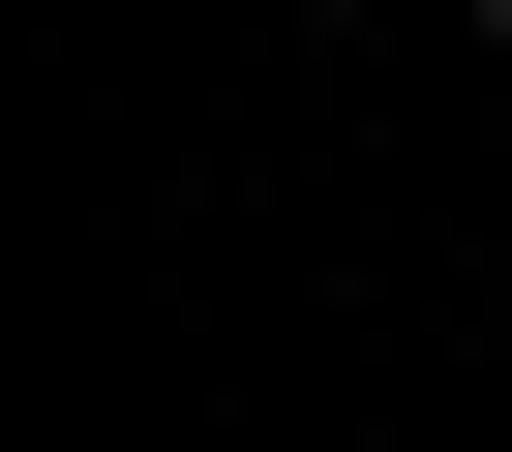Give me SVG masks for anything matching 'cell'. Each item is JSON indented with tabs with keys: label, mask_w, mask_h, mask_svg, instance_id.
Returning <instances> with one entry per match:
<instances>
[{
	"label": "cell",
	"mask_w": 512,
	"mask_h": 452,
	"mask_svg": "<svg viewBox=\"0 0 512 452\" xmlns=\"http://www.w3.org/2000/svg\"><path fill=\"white\" fill-rule=\"evenodd\" d=\"M452 31H482V61H512V0H452Z\"/></svg>",
	"instance_id": "obj_1"
}]
</instances>
